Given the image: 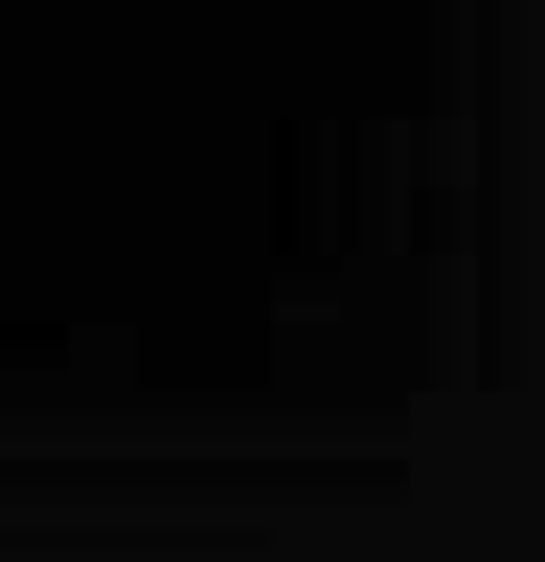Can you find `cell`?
Instances as JSON below:
<instances>
[]
</instances>
